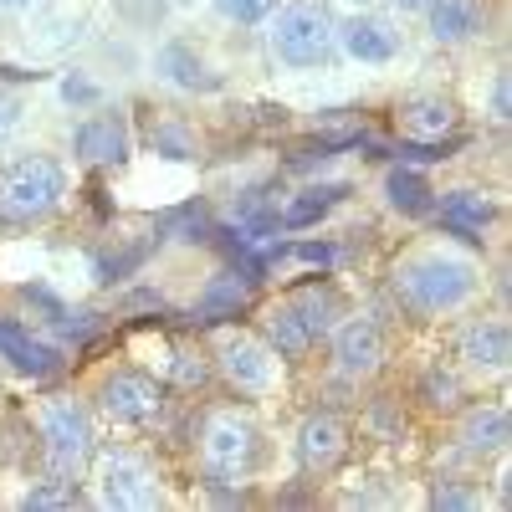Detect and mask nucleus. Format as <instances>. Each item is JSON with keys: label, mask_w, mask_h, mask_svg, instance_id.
<instances>
[{"label": "nucleus", "mask_w": 512, "mask_h": 512, "mask_svg": "<svg viewBox=\"0 0 512 512\" xmlns=\"http://www.w3.org/2000/svg\"><path fill=\"white\" fill-rule=\"evenodd\" d=\"M395 287L415 313H456L477 292V267L461 262V256L425 251V256H410L395 272Z\"/></svg>", "instance_id": "f257e3e1"}, {"label": "nucleus", "mask_w": 512, "mask_h": 512, "mask_svg": "<svg viewBox=\"0 0 512 512\" xmlns=\"http://www.w3.org/2000/svg\"><path fill=\"white\" fill-rule=\"evenodd\" d=\"M67 195V175L52 154H21L0 169V221H47Z\"/></svg>", "instance_id": "f03ea898"}, {"label": "nucleus", "mask_w": 512, "mask_h": 512, "mask_svg": "<svg viewBox=\"0 0 512 512\" xmlns=\"http://www.w3.org/2000/svg\"><path fill=\"white\" fill-rule=\"evenodd\" d=\"M267 41L282 67H323L333 57V21L318 0H287L272 16Z\"/></svg>", "instance_id": "7ed1b4c3"}, {"label": "nucleus", "mask_w": 512, "mask_h": 512, "mask_svg": "<svg viewBox=\"0 0 512 512\" xmlns=\"http://www.w3.org/2000/svg\"><path fill=\"white\" fill-rule=\"evenodd\" d=\"M36 425H41V446H47L57 477H77L82 461H88V451H93L88 410H82L77 400H52V405H41Z\"/></svg>", "instance_id": "20e7f679"}, {"label": "nucleus", "mask_w": 512, "mask_h": 512, "mask_svg": "<svg viewBox=\"0 0 512 512\" xmlns=\"http://www.w3.org/2000/svg\"><path fill=\"white\" fill-rule=\"evenodd\" d=\"M205 466L221 482H241L256 466V425L241 415H216L205 425Z\"/></svg>", "instance_id": "39448f33"}, {"label": "nucleus", "mask_w": 512, "mask_h": 512, "mask_svg": "<svg viewBox=\"0 0 512 512\" xmlns=\"http://www.w3.org/2000/svg\"><path fill=\"white\" fill-rule=\"evenodd\" d=\"M98 400H103L108 420H118V425H144V420H154V415H159V384H154L149 374L118 369V374H108V379H103Z\"/></svg>", "instance_id": "423d86ee"}, {"label": "nucleus", "mask_w": 512, "mask_h": 512, "mask_svg": "<svg viewBox=\"0 0 512 512\" xmlns=\"http://www.w3.org/2000/svg\"><path fill=\"white\" fill-rule=\"evenodd\" d=\"M72 149H77L82 164H93V169H118L128 159V149H134V139H128L123 113H93L88 123L77 128Z\"/></svg>", "instance_id": "0eeeda50"}, {"label": "nucleus", "mask_w": 512, "mask_h": 512, "mask_svg": "<svg viewBox=\"0 0 512 512\" xmlns=\"http://www.w3.org/2000/svg\"><path fill=\"white\" fill-rule=\"evenodd\" d=\"M103 502L108 507H154L159 502V487H154V472L139 461V456H128V451H113L103 461Z\"/></svg>", "instance_id": "6e6552de"}, {"label": "nucleus", "mask_w": 512, "mask_h": 512, "mask_svg": "<svg viewBox=\"0 0 512 512\" xmlns=\"http://www.w3.org/2000/svg\"><path fill=\"white\" fill-rule=\"evenodd\" d=\"M221 369H226V379L236 384V390L256 395V390L272 384V349L251 333H226L221 338Z\"/></svg>", "instance_id": "1a4fd4ad"}, {"label": "nucleus", "mask_w": 512, "mask_h": 512, "mask_svg": "<svg viewBox=\"0 0 512 512\" xmlns=\"http://www.w3.org/2000/svg\"><path fill=\"white\" fill-rule=\"evenodd\" d=\"M349 451V425L338 415H313L303 420V431H297V461L308 466V472H333L338 461Z\"/></svg>", "instance_id": "9d476101"}, {"label": "nucleus", "mask_w": 512, "mask_h": 512, "mask_svg": "<svg viewBox=\"0 0 512 512\" xmlns=\"http://www.w3.org/2000/svg\"><path fill=\"white\" fill-rule=\"evenodd\" d=\"M379 359H384V333H379V323L354 318V323H344V328L333 333V364L344 369V374H374Z\"/></svg>", "instance_id": "9b49d317"}, {"label": "nucleus", "mask_w": 512, "mask_h": 512, "mask_svg": "<svg viewBox=\"0 0 512 512\" xmlns=\"http://www.w3.org/2000/svg\"><path fill=\"white\" fill-rule=\"evenodd\" d=\"M251 308V277L241 272H221V277H210L205 292L195 297V323H226V318H241Z\"/></svg>", "instance_id": "f8f14e48"}, {"label": "nucleus", "mask_w": 512, "mask_h": 512, "mask_svg": "<svg viewBox=\"0 0 512 512\" xmlns=\"http://www.w3.org/2000/svg\"><path fill=\"white\" fill-rule=\"evenodd\" d=\"M436 216H441V226L451 231V236H461V241H482V231L492 226V200L487 195H477V190H451V195H441L436 205Z\"/></svg>", "instance_id": "ddd939ff"}, {"label": "nucleus", "mask_w": 512, "mask_h": 512, "mask_svg": "<svg viewBox=\"0 0 512 512\" xmlns=\"http://www.w3.org/2000/svg\"><path fill=\"white\" fill-rule=\"evenodd\" d=\"M0 359H11L21 374H31V379H47V374H57L62 369V359H57V349L52 344H41V338H31L21 323H11V318H0Z\"/></svg>", "instance_id": "4468645a"}, {"label": "nucleus", "mask_w": 512, "mask_h": 512, "mask_svg": "<svg viewBox=\"0 0 512 512\" xmlns=\"http://www.w3.org/2000/svg\"><path fill=\"white\" fill-rule=\"evenodd\" d=\"M333 41H344V52L359 57V62H390V57L400 52V36L384 26V21H374V16L344 21V26L333 31Z\"/></svg>", "instance_id": "2eb2a0df"}, {"label": "nucleus", "mask_w": 512, "mask_h": 512, "mask_svg": "<svg viewBox=\"0 0 512 512\" xmlns=\"http://www.w3.org/2000/svg\"><path fill=\"white\" fill-rule=\"evenodd\" d=\"M262 328H267V349H277V354H287V359H297V354H308L313 344H318V333H313V323L303 318V308L292 303H277V308H267V318H262Z\"/></svg>", "instance_id": "dca6fc26"}, {"label": "nucleus", "mask_w": 512, "mask_h": 512, "mask_svg": "<svg viewBox=\"0 0 512 512\" xmlns=\"http://www.w3.org/2000/svg\"><path fill=\"white\" fill-rule=\"evenodd\" d=\"M461 359L472 369H502L512 359V333L502 318H482L461 333Z\"/></svg>", "instance_id": "f3484780"}, {"label": "nucleus", "mask_w": 512, "mask_h": 512, "mask_svg": "<svg viewBox=\"0 0 512 512\" xmlns=\"http://www.w3.org/2000/svg\"><path fill=\"white\" fill-rule=\"evenodd\" d=\"M431 36L436 41H472L482 31V6L477 0H431Z\"/></svg>", "instance_id": "a211bd4d"}, {"label": "nucleus", "mask_w": 512, "mask_h": 512, "mask_svg": "<svg viewBox=\"0 0 512 512\" xmlns=\"http://www.w3.org/2000/svg\"><path fill=\"white\" fill-rule=\"evenodd\" d=\"M507 436H512V425H507V410L502 405H482V410L466 415V425H461L466 451H502Z\"/></svg>", "instance_id": "6ab92c4d"}, {"label": "nucleus", "mask_w": 512, "mask_h": 512, "mask_svg": "<svg viewBox=\"0 0 512 512\" xmlns=\"http://www.w3.org/2000/svg\"><path fill=\"white\" fill-rule=\"evenodd\" d=\"M159 72L175 82V88H216L221 77H210V67L185 47V41H169V47L159 52Z\"/></svg>", "instance_id": "aec40b11"}, {"label": "nucleus", "mask_w": 512, "mask_h": 512, "mask_svg": "<svg viewBox=\"0 0 512 512\" xmlns=\"http://www.w3.org/2000/svg\"><path fill=\"white\" fill-rule=\"evenodd\" d=\"M349 195V185H313V190H303L287 210H282V226H292V231H303V226H313V221H323L328 210Z\"/></svg>", "instance_id": "412c9836"}, {"label": "nucleus", "mask_w": 512, "mask_h": 512, "mask_svg": "<svg viewBox=\"0 0 512 512\" xmlns=\"http://www.w3.org/2000/svg\"><path fill=\"white\" fill-rule=\"evenodd\" d=\"M384 195H390V205L405 210V216H425V210L436 205V190L425 185L415 169H390V180H384Z\"/></svg>", "instance_id": "4be33fe9"}, {"label": "nucleus", "mask_w": 512, "mask_h": 512, "mask_svg": "<svg viewBox=\"0 0 512 512\" xmlns=\"http://www.w3.org/2000/svg\"><path fill=\"white\" fill-rule=\"evenodd\" d=\"M451 103L446 98H415L410 108H405V134H415V139H441L446 128H451Z\"/></svg>", "instance_id": "5701e85b"}, {"label": "nucleus", "mask_w": 512, "mask_h": 512, "mask_svg": "<svg viewBox=\"0 0 512 512\" xmlns=\"http://www.w3.org/2000/svg\"><path fill=\"white\" fill-rule=\"evenodd\" d=\"M164 231L180 236V241H210V236H216L205 205H180V210H169V216H164Z\"/></svg>", "instance_id": "b1692460"}, {"label": "nucleus", "mask_w": 512, "mask_h": 512, "mask_svg": "<svg viewBox=\"0 0 512 512\" xmlns=\"http://www.w3.org/2000/svg\"><path fill=\"white\" fill-rule=\"evenodd\" d=\"M21 507H26V512H41V507H82V492H77L67 477H57V482L31 487V492L21 497Z\"/></svg>", "instance_id": "393cba45"}, {"label": "nucleus", "mask_w": 512, "mask_h": 512, "mask_svg": "<svg viewBox=\"0 0 512 512\" xmlns=\"http://www.w3.org/2000/svg\"><path fill=\"white\" fill-rule=\"evenodd\" d=\"M149 144L164 159H195V139H190V128H180V123H159L149 134Z\"/></svg>", "instance_id": "a878e982"}, {"label": "nucleus", "mask_w": 512, "mask_h": 512, "mask_svg": "<svg viewBox=\"0 0 512 512\" xmlns=\"http://www.w3.org/2000/svg\"><path fill=\"white\" fill-rule=\"evenodd\" d=\"M420 395H425V405L451 410V405L461 400V384H456V374H446V369H425V379H420Z\"/></svg>", "instance_id": "bb28decb"}, {"label": "nucleus", "mask_w": 512, "mask_h": 512, "mask_svg": "<svg viewBox=\"0 0 512 512\" xmlns=\"http://www.w3.org/2000/svg\"><path fill=\"white\" fill-rule=\"evenodd\" d=\"M277 0H216V11L226 21H241V26H256V21H267L272 16Z\"/></svg>", "instance_id": "cd10ccee"}, {"label": "nucleus", "mask_w": 512, "mask_h": 512, "mask_svg": "<svg viewBox=\"0 0 512 512\" xmlns=\"http://www.w3.org/2000/svg\"><path fill=\"white\" fill-rule=\"evenodd\" d=\"M144 251H149V246H128V251H118V256H98V262H93L98 282H118L123 272H134V267L144 262Z\"/></svg>", "instance_id": "c85d7f7f"}, {"label": "nucleus", "mask_w": 512, "mask_h": 512, "mask_svg": "<svg viewBox=\"0 0 512 512\" xmlns=\"http://www.w3.org/2000/svg\"><path fill=\"white\" fill-rule=\"evenodd\" d=\"M62 98H67V103H98V88H93L88 77H67V82H62Z\"/></svg>", "instance_id": "c756f323"}, {"label": "nucleus", "mask_w": 512, "mask_h": 512, "mask_svg": "<svg viewBox=\"0 0 512 512\" xmlns=\"http://www.w3.org/2000/svg\"><path fill=\"white\" fill-rule=\"evenodd\" d=\"M492 113H497V118H512V103H507V77H497V82H492Z\"/></svg>", "instance_id": "7c9ffc66"}, {"label": "nucleus", "mask_w": 512, "mask_h": 512, "mask_svg": "<svg viewBox=\"0 0 512 512\" xmlns=\"http://www.w3.org/2000/svg\"><path fill=\"white\" fill-rule=\"evenodd\" d=\"M472 502H477L472 492H456V487H441L436 492V507H472Z\"/></svg>", "instance_id": "2f4dec72"}, {"label": "nucleus", "mask_w": 512, "mask_h": 512, "mask_svg": "<svg viewBox=\"0 0 512 512\" xmlns=\"http://www.w3.org/2000/svg\"><path fill=\"white\" fill-rule=\"evenodd\" d=\"M16 123H21V108H16L11 98H0V139H6V134H11Z\"/></svg>", "instance_id": "473e14b6"}, {"label": "nucleus", "mask_w": 512, "mask_h": 512, "mask_svg": "<svg viewBox=\"0 0 512 512\" xmlns=\"http://www.w3.org/2000/svg\"><path fill=\"white\" fill-rule=\"evenodd\" d=\"M390 6H395V11H425L431 0H390Z\"/></svg>", "instance_id": "72a5a7b5"}, {"label": "nucleus", "mask_w": 512, "mask_h": 512, "mask_svg": "<svg viewBox=\"0 0 512 512\" xmlns=\"http://www.w3.org/2000/svg\"><path fill=\"white\" fill-rule=\"evenodd\" d=\"M16 6H31V0H0V11H16Z\"/></svg>", "instance_id": "f704fd0d"}]
</instances>
